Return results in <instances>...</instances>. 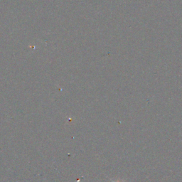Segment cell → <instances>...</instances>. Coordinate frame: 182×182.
<instances>
[{"label":"cell","instance_id":"obj_1","mask_svg":"<svg viewBox=\"0 0 182 182\" xmlns=\"http://www.w3.org/2000/svg\"><path fill=\"white\" fill-rule=\"evenodd\" d=\"M112 182H121V181H112Z\"/></svg>","mask_w":182,"mask_h":182}]
</instances>
